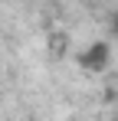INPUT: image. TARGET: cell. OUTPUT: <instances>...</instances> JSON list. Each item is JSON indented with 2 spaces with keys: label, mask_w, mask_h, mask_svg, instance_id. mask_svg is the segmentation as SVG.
<instances>
[{
  "label": "cell",
  "mask_w": 118,
  "mask_h": 121,
  "mask_svg": "<svg viewBox=\"0 0 118 121\" xmlns=\"http://www.w3.org/2000/svg\"><path fill=\"white\" fill-rule=\"evenodd\" d=\"M112 59V49H108V43H92L85 52H82V69H89V72H102L105 65Z\"/></svg>",
  "instance_id": "obj_1"
}]
</instances>
